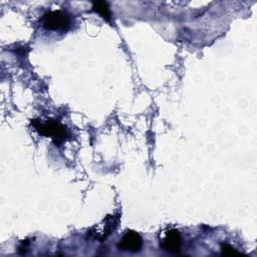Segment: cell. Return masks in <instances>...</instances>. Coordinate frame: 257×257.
I'll use <instances>...</instances> for the list:
<instances>
[{
    "label": "cell",
    "instance_id": "6da1fadb",
    "mask_svg": "<svg viewBox=\"0 0 257 257\" xmlns=\"http://www.w3.org/2000/svg\"><path fill=\"white\" fill-rule=\"evenodd\" d=\"M41 23L48 30H65L70 25V17L65 11L53 10L42 16Z\"/></svg>",
    "mask_w": 257,
    "mask_h": 257
},
{
    "label": "cell",
    "instance_id": "7a4b0ae2",
    "mask_svg": "<svg viewBox=\"0 0 257 257\" xmlns=\"http://www.w3.org/2000/svg\"><path fill=\"white\" fill-rule=\"evenodd\" d=\"M34 125L41 135L50 137L57 145L62 143L67 136V133L63 125L53 119H48L45 122L35 123Z\"/></svg>",
    "mask_w": 257,
    "mask_h": 257
},
{
    "label": "cell",
    "instance_id": "3957f363",
    "mask_svg": "<svg viewBox=\"0 0 257 257\" xmlns=\"http://www.w3.org/2000/svg\"><path fill=\"white\" fill-rule=\"evenodd\" d=\"M119 250L128 252H139L143 247V239L135 231H126L117 244Z\"/></svg>",
    "mask_w": 257,
    "mask_h": 257
},
{
    "label": "cell",
    "instance_id": "277c9868",
    "mask_svg": "<svg viewBox=\"0 0 257 257\" xmlns=\"http://www.w3.org/2000/svg\"><path fill=\"white\" fill-rule=\"evenodd\" d=\"M182 237L178 230L171 229L167 231L161 241V247L170 253H176L181 249Z\"/></svg>",
    "mask_w": 257,
    "mask_h": 257
},
{
    "label": "cell",
    "instance_id": "5b68a950",
    "mask_svg": "<svg viewBox=\"0 0 257 257\" xmlns=\"http://www.w3.org/2000/svg\"><path fill=\"white\" fill-rule=\"evenodd\" d=\"M115 225V219L113 216H107L102 220L101 223L97 224L95 227L91 228L89 231V235L93 236V238L102 242L112 231L113 226Z\"/></svg>",
    "mask_w": 257,
    "mask_h": 257
},
{
    "label": "cell",
    "instance_id": "8992f818",
    "mask_svg": "<svg viewBox=\"0 0 257 257\" xmlns=\"http://www.w3.org/2000/svg\"><path fill=\"white\" fill-rule=\"evenodd\" d=\"M92 10L97 12L106 21L110 20L109 7L105 1H94L92 3Z\"/></svg>",
    "mask_w": 257,
    "mask_h": 257
},
{
    "label": "cell",
    "instance_id": "52a82bcc",
    "mask_svg": "<svg viewBox=\"0 0 257 257\" xmlns=\"http://www.w3.org/2000/svg\"><path fill=\"white\" fill-rule=\"evenodd\" d=\"M221 250H222V254H225V255H238L239 254L232 246L227 245V244H223L221 247Z\"/></svg>",
    "mask_w": 257,
    "mask_h": 257
}]
</instances>
